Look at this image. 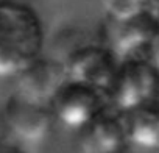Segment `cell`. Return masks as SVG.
Listing matches in <instances>:
<instances>
[{
	"mask_svg": "<svg viewBox=\"0 0 159 153\" xmlns=\"http://www.w3.org/2000/svg\"><path fill=\"white\" fill-rule=\"evenodd\" d=\"M157 27L159 25L148 13L122 22L109 19L105 45L119 61L136 58L139 53H145Z\"/></svg>",
	"mask_w": 159,
	"mask_h": 153,
	"instance_id": "52a82bcc",
	"label": "cell"
},
{
	"mask_svg": "<svg viewBox=\"0 0 159 153\" xmlns=\"http://www.w3.org/2000/svg\"><path fill=\"white\" fill-rule=\"evenodd\" d=\"M2 120L14 139L34 144L50 133L55 117L50 106L28 102L13 92L3 106Z\"/></svg>",
	"mask_w": 159,
	"mask_h": 153,
	"instance_id": "8992f818",
	"label": "cell"
},
{
	"mask_svg": "<svg viewBox=\"0 0 159 153\" xmlns=\"http://www.w3.org/2000/svg\"><path fill=\"white\" fill-rule=\"evenodd\" d=\"M67 81V70L62 61L39 56L16 76L14 92L28 102L50 106Z\"/></svg>",
	"mask_w": 159,
	"mask_h": 153,
	"instance_id": "5b68a950",
	"label": "cell"
},
{
	"mask_svg": "<svg viewBox=\"0 0 159 153\" xmlns=\"http://www.w3.org/2000/svg\"><path fill=\"white\" fill-rule=\"evenodd\" d=\"M44 39L34 8L19 0H0V78H16L42 56Z\"/></svg>",
	"mask_w": 159,
	"mask_h": 153,
	"instance_id": "6da1fadb",
	"label": "cell"
},
{
	"mask_svg": "<svg viewBox=\"0 0 159 153\" xmlns=\"http://www.w3.org/2000/svg\"><path fill=\"white\" fill-rule=\"evenodd\" d=\"M69 81L109 94L120 61L105 44H84L70 52L64 61Z\"/></svg>",
	"mask_w": 159,
	"mask_h": 153,
	"instance_id": "3957f363",
	"label": "cell"
},
{
	"mask_svg": "<svg viewBox=\"0 0 159 153\" xmlns=\"http://www.w3.org/2000/svg\"><path fill=\"white\" fill-rule=\"evenodd\" d=\"M0 153H24V150L11 139H0Z\"/></svg>",
	"mask_w": 159,
	"mask_h": 153,
	"instance_id": "7c38bea8",
	"label": "cell"
},
{
	"mask_svg": "<svg viewBox=\"0 0 159 153\" xmlns=\"http://www.w3.org/2000/svg\"><path fill=\"white\" fill-rule=\"evenodd\" d=\"M148 14L154 19V22L159 25V0H153V3H151V8L148 11Z\"/></svg>",
	"mask_w": 159,
	"mask_h": 153,
	"instance_id": "4fadbf2b",
	"label": "cell"
},
{
	"mask_svg": "<svg viewBox=\"0 0 159 153\" xmlns=\"http://www.w3.org/2000/svg\"><path fill=\"white\" fill-rule=\"evenodd\" d=\"M123 116L128 142L147 150L159 148V99Z\"/></svg>",
	"mask_w": 159,
	"mask_h": 153,
	"instance_id": "9c48e42d",
	"label": "cell"
},
{
	"mask_svg": "<svg viewBox=\"0 0 159 153\" xmlns=\"http://www.w3.org/2000/svg\"><path fill=\"white\" fill-rule=\"evenodd\" d=\"M109 97L89 86L67 81L53 99L50 108L53 117L72 130L86 128L105 108Z\"/></svg>",
	"mask_w": 159,
	"mask_h": 153,
	"instance_id": "277c9868",
	"label": "cell"
},
{
	"mask_svg": "<svg viewBox=\"0 0 159 153\" xmlns=\"http://www.w3.org/2000/svg\"><path fill=\"white\" fill-rule=\"evenodd\" d=\"M157 99H159V95H157Z\"/></svg>",
	"mask_w": 159,
	"mask_h": 153,
	"instance_id": "5bb4252c",
	"label": "cell"
},
{
	"mask_svg": "<svg viewBox=\"0 0 159 153\" xmlns=\"http://www.w3.org/2000/svg\"><path fill=\"white\" fill-rule=\"evenodd\" d=\"M145 58L159 70V27L154 31V35H153V38L145 50Z\"/></svg>",
	"mask_w": 159,
	"mask_h": 153,
	"instance_id": "8fae6325",
	"label": "cell"
},
{
	"mask_svg": "<svg viewBox=\"0 0 159 153\" xmlns=\"http://www.w3.org/2000/svg\"><path fill=\"white\" fill-rule=\"evenodd\" d=\"M159 95V70L147 58L120 61L112 88L108 94L112 108L128 114Z\"/></svg>",
	"mask_w": 159,
	"mask_h": 153,
	"instance_id": "7a4b0ae2",
	"label": "cell"
},
{
	"mask_svg": "<svg viewBox=\"0 0 159 153\" xmlns=\"http://www.w3.org/2000/svg\"><path fill=\"white\" fill-rule=\"evenodd\" d=\"M153 0H100L108 19L111 21H129L147 14L151 8Z\"/></svg>",
	"mask_w": 159,
	"mask_h": 153,
	"instance_id": "30bf717a",
	"label": "cell"
},
{
	"mask_svg": "<svg viewBox=\"0 0 159 153\" xmlns=\"http://www.w3.org/2000/svg\"><path fill=\"white\" fill-rule=\"evenodd\" d=\"M126 144L125 116L114 108H105L81 130V145L86 153H120Z\"/></svg>",
	"mask_w": 159,
	"mask_h": 153,
	"instance_id": "ba28073f",
	"label": "cell"
}]
</instances>
